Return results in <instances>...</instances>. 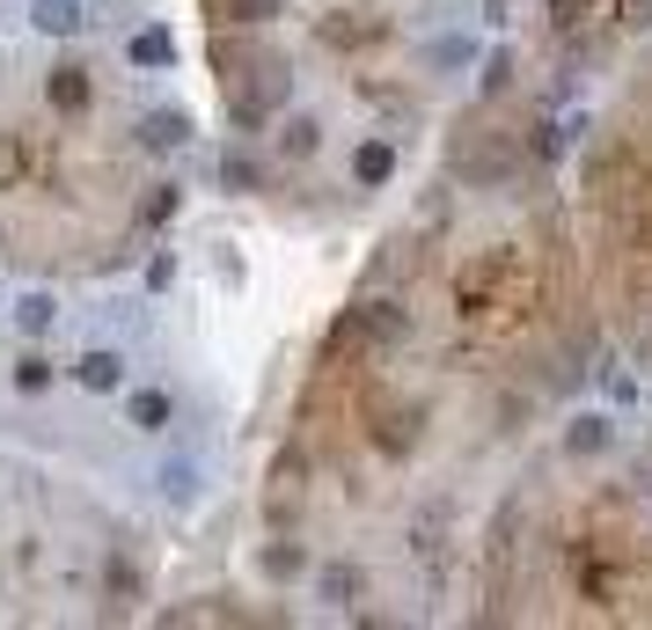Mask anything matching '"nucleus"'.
Segmentation results:
<instances>
[{"label":"nucleus","mask_w":652,"mask_h":630,"mask_svg":"<svg viewBox=\"0 0 652 630\" xmlns=\"http://www.w3.org/2000/svg\"><path fill=\"white\" fill-rule=\"evenodd\" d=\"M213 59H220V104H228V118L243 125H271L286 110V96H294V73H286L279 52H265V45H243V37H220L213 45Z\"/></svg>","instance_id":"obj_1"},{"label":"nucleus","mask_w":652,"mask_h":630,"mask_svg":"<svg viewBox=\"0 0 652 630\" xmlns=\"http://www.w3.org/2000/svg\"><path fill=\"white\" fill-rule=\"evenodd\" d=\"M316 147H323L316 110H279V118H271V155L279 161H316Z\"/></svg>","instance_id":"obj_2"},{"label":"nucleus","mask_w":652,"mask_h":630,"mask_svg":"<svg viewBox=\"0 0 652 630\" xmlns=\"http://www.w3.org/2000/svg\"><path fill=\"white\" fill-rule=\"evenodd\" d=\"M125 374H132V360H125L118 345H89L81 360H73V382L89 388V396H118V388H125Z\"/></svg>","instance_id":"obj_3"},{"label":"nucleus","mask_w":652,"mask_h":630,"mask_svg":"<svg viewBox=\"0 0 652 630\" xmlns=\"http://www.w3.org/2000/svg\"><path fill=\"white\" fill-rule=\"evenodd\" d=\"M359 594H367V572H359V564H345V558L316 564V601H323L330 616H353Z\"/></svg>","instance_id":"obj_4"},{"label":"nucleus","mask_w":652,"mask_h":630,"mask_svg":"<svg viewBox=\"0 0 652 630\" xmlns=\"http://www.w3.org/2000/svg\"><path fill=\"white\" fill-rule=\"evenodd\" d=\"M616 447V419L609 411H572L564 419V455L572 462H594V455H609Z\"/></svg>","instance_id":"obj_5"},{"label":"nucleus","mask_w":652,"mask_h":630,"mask_svg":"<svg viewBox=\"0 0 652 630\" xmlns=\"http://www.w3.org/2000/svg\"><path fill=\"white\" fill-rule=\"evenodd\" d=\"M359 337H374V345H404V337H411V308H404V301H382V294H374V301H359Z\"/></svg>","instance_id":"obj_6"},{"label":"nucleus","mask_w":652,"mask_h":630,"mask_svg":"<svg viewBox=\"0 0 652 630\" xmlns=\"http://www.w3.org/2000/svg\"><path fill=\"white\" fill-rule=\"evenodd\" d=\"M396 169H404L396 140H359V147H353V184H359V191H382V184H396Z\"/></svg>","instance_id":"obj_7"},{"label":"nucleus","mask_w":652,"mask_h":630,"mask_svg":"<svg viewBox=\"0 0 652 630\" xmlns=\"http://www.w3.org/2000/svg\"><path fill=\"white\" fill-rule=\"evenodd\" d=\"M125 425H132V433H169V425H177V396H169V388H132V396H125Z\"/></svg>","instance_id":"obj_8"},{"label":"nucleus","mask_w":652,"mask_h":630,"mask_svg":"<svg viewBox=\"0 0 652 630\" xmlns=\"http://www.w3.org/2000/svg\"><path fill=\"white\" fill-rule=\"evenodd\" d=\"M125 59L140 73H161L177 67V37H169V22H147V30H132V45H125Z\"/></svg>","instance_id":"obj_9"},{"label":"nucleus","mask_w":652,"mask_h":630,"mask_svg":"<svg viewBox=\"0 0 652 630\" xmlns=\"http://www.w3.org/2000/svg\"><path fill=\"white\" fill-rule=\"evenodd\" d=\"M140 147L147 155H177V147H191V118H184V110H147L140 118Z\"/></svg>","instance_id":"obj_10"},{"label":"nucleus","mask_w":652,"mask_h":630,"mask_svg":"<svg viewBox=\"0 0 652 630\" xmlns=\"http://www.w3.org/2000/svg\"><path fill=\"white\" fill-rule=\"evenodd\" d=\"M279 16H286V0H213L220 30H271Z\"/></svg>","instance_id":"obj_11"},{"label":"nucleus","mask_w":652,"mask_h":630,"mask_svg":"<svg viewBox=\"0 0 652 630\" xmlns=\"http://www.w3.org/2000/svg\"><path fill=\"white\" fill-rule=\"evenodd\" d=\"M45 96H52V110H67V118H81V110L96 104V88H89V67H52V81H45Z\"/></svg>","instance_id":"obj_12"},{"label":"nucleus","mask_w":652,"mask_h":630,"mask_svg":"<svg viewBox=\"0 0 652 630\" xmlns=\"http://www.w3.org/2000/svg\"><path fill=\"white\" fill-rule=\"evenodd\" d=\"M220 191H235V198L265 191V161L249 155V147H220Z\"/></svg>","instance_id":"obj_13"},{"label":"nucleus","mask_w":652,"mask_h":630,"mask_svg":"<svg viewBox=\"0 0 652 630\" xmlns=\"http://www.w3.org/2000/svg\"><path fill=\"white\" fill-rule=\"evenodd\" d=\"M8 382H16V396H52V382H59L52 352H37V337H30V352H22L16 367H8Z\"/></svg>","instance_id":"obj_14"},{"label":"nucleus","mask_w":652,"mask_h":630,"mask_svg":"<svg viewBox=\"0 0 652 630\" xmlns=\"http://www.w3.org/2000/svg\"><path fill=\"white\" fill-rule=\"evenodd\" d=\"M81 0H30V30L37 37H81Z\"/></svg>","instance_id":"obj_15"},{"label":"nucleus","mask_w":652,"mask_h":630,"mask_svg":"<svg viewBox=\"0 0 652 630\" xmlns=\"http://www.w3.org/2000/svg\"><path fill=\"white\" fill-rule=\"evenodd\" d=\"M257 572H265L271 587H279V579H300V572H316V564H308V550H300L294 535H279V543H265V550H257Z\"/></svg>","instance_id":"obj_16"},{"label":"nucleus","mask_w":652,"mask_h":630,"mask_svg":"<svg viewBox=\"0 0 652 630\" xmlns=\"http://www.w3.org/2000/svg\"><path fill=\"white\" fill-rule=\"evenodd\" d=\"M418 425H425V411H418V403H404V411H382L374 440H382L388 455H411V447H418Z\"/></svg>","instance_id":"obj_17"},{"label":"nucleus","mask_w":652,"mask_h":630,"mask_svg":"<svg viewBox=\"0 0 652 630\" xmlns=\"http://www.w3.org/2000/svg\"><path fill=\"white\" fill-rule=\"evenodd\" d=\"M411 550L441 572V558H447V506H425L418 521H411Z\"/></svg>","instance_id":"obj_18"},{"label":"nucleus","mask_w":652,"mask_h":630,"mask_svg":"<svg viewBox=\"0 0 652 630\" xmlns=\"http://www.w3.org/2000/svg\"><path fill=\"white\" fill-rule=\"evenodd\" d=\"M8 315H16V331H22V337H45V331L59 323V301L45 294V286H30V294H16V308H8Z\"/></svg>","instance_id":"obj_19"},{"label":"nucleus","mask_w":652,"mask_h":630,"mask_svg":"<svg viewBox=\"0 0 652 630\" xmlns=\"http://www.w3.org/2000/svg\"><path fill=\"white\" fill-rule=\"evenodd\" d=\"M300 476H308V470H300V455L271 462V521H286V513L300 506Z\"/></svg>","instance_id":"obj_20"},{"label":"nucleus","mask_w":652,"mask_h":630,"mask_svg":"<svg viewBox=\"0 0 652 630\" xmlns=\"http://www.w3.org/2000/svg\"><path fill=\"white\" fill-rule=\"evenodd\" d=\"M103 601H110V609L140 601V572H132V558H110V564H103Z\"/></svg>","instance_id":"obj_21"},{"label":"nucleus","mask_w":652,"mask_h":630,"mask_svg":"<svg viewBox=\"0 0 652 630\" xmlns=\"http://www.w3.org/2000/svg\"><path fill=\"white\" fill-rule=\"evenodd\" d=\"M470 59H476V45H470V37H433V45H425V67H441V73H455V67H470Z\"/></svg>","instance_id":"obj_22"},{"label":"nucleus","mask_w":652,"mask_h":630,"mask_svg":"<svg viewBox=\"0 0 652 630\" xmlns=\"http://www.w3.org/2000/svg\"><path fill=\"white\" fill-rule=\"evenodd\" d=\"M506 81H513V52L498 45V52H484V73H476V88H484V96H498Z\"/></svg>","instance_id":"obj_23"},{"label":"nucleus","mask_w":652,"mask_h":630,"mask_svg":"<svg viewBox=\"0 0 652 630\" xmlns=\"http://www.w3.org/2000/svg\"><path fill=\"white\" fill-rule=\"evenodd\" d=\"M169 286H177V257L155 249V257H147V294H169Z\"/></svg>","instance_id":"obj_24"},{"label":"nucleus","mask_w":652,"mask_h":630,"mask_svg":"<svg viewBox=\"0 0 652 630\" xmlns=\"http://www.w3.org/2000/svg\"><path fill=\"white\" fill-rule=\"evenodd\" d=\"M191 462H161V499H191Z\"/></svg>","instance_id":"obj_25"},{"label":"nucleus","mask_w":652,"mask_h":630,"mask_svg":"<svg viewBox=\"0 0 652 630\" xmlns=\"http://www.w3.org/2000/svg\"><path fill=\"white\" fill-rule=\"evenodd\" d=\"M177 206H184V191L177 184H161V191L147 198V220H177Z\"/></svg>","instance_id":"obj_26"},{"label":"nucleus","mask_w":652,"mask_h":630,"mask_svg":"<svg viewBox=\"0 0 652 630\" xmlns=\"http://www.w3.org/2000/svg\"><path fill=\"white\" fill-rule=\"evenodd\" d=\"M631 491H645V499H652V447L638 455V470H631Z\"/></svg>","instance_id":"obj_27"}]
</instances>
